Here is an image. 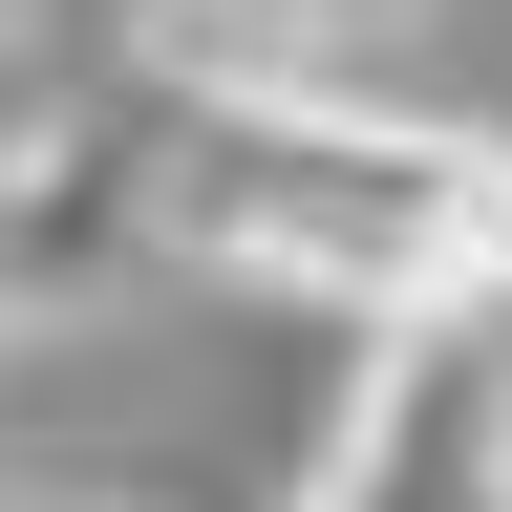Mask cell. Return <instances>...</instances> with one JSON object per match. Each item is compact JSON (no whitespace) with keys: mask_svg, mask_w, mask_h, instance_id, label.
<instances>
[{"mask_svg":"<svg viewBox=\"0 0 512 512\" xmlns=\"http://www.w3.org/2000/svg\"><path fill=\"white\" fill-rule=\"evenodd\" d=\"M427 0H150V64L171 86H384Z\"/></svg>","mask_w":512,"mask_h":512,"instance_id":"obj_2","label":"cell"},{"mask_svg":"<svg viewBox=\"0 0 512 512\" xmlns=\"http://www.w3.org/2000/svg\"><path fill=\"white\" fill-rule=\"evenodd\" d=\"M150 256L299 299L342 342L512 299V128L406 107V86H171L150 107Z\"/></svg>","mask_w":512,"mask_h":512,"instance_id":"obj_1","label":"cell"}]
</instances>
